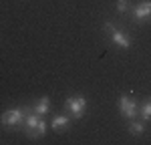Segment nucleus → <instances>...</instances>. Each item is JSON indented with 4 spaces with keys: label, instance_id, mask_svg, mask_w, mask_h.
I'll use <instances>...</instances> for the list:
<instances>
[{
    "label": "nucleus",
    "instance_id": "obj_9",
    "mask_svg": "<svg viewBox=\"0 0 151 145\" xmlns=\"http://www.w3.org/2000/svg\"><path fill=\"white\" fill-rule=\"evenodd\" d=\"M129 133L131 135H143L145 133V123L139 119H131V123H129Z\"/></svg>",
    "mask_w": 151,
    "mask_h": 145
},
{
    "label": "nucleus",
    "instance_id": "obj_10",
    "mask_svg": "<svg viewBox=\"0 0 151 145\" xmlns=\"http://www.w3.org/2000/svg\"><path fill=\"white\" fill-rule=\"evenodd\" d=\"M139 115H141L143 121H151V97L145 101V103L139 105Z\"/></svg>",
    "mask_w": 151,
    "mask_h": 145
},
{
    "label": "nucleus",
    "instance_id": "obj_5",
    "mask_svg": "<svg viewBox=\"0 0 151 145\" xmlns=\"http://www.w3.org/2000/svg\"><path fill=\"white\" fill-rule=\"evenodd\" d=\"M65 109H67V113H69L70 117L81 119L83 115H85V111H87V99L81 97V95L69 97V99L65 101Z\"/></svg>",
    "mask_w": 151,
    "mask_h": 145
},
{
    "label": "nucleus",
    "instance_id": "obj_8",
    "mask_svg": "<svg viewBox=\"0 0 151 145\" xmlns=\"http://www.w3.org/2000/svg\"><path fill=\"white\" fill-rule=\"evenodd\" d=\"M32 111H35L36 115H40V117H45L48 111H50V99L48 97H40L38 101L35 103V107H32Z\"/></svg>",
    "mask_w": 151,
    "mask_h": 145
},
{
    "label": "nucleus",
    "instance_id": "obj_11",
    "mask_svg": "<svg viewBox=\"0 0 151 145\" xmlns=\"http://www.w3.org/2000/svg\"><path fill=\"white\" fill-rule=\"evenodd\" d=\"M117 12H119V14L131 12V2H129V0H117Z\"/></svg>",
    "mask_w": 151,
    "mask_h": 145
},
{
    "label": "nucleus",
    "instance_id": "obj_2",
    "mask_svg": "<svg viewBox=\"0 0 151 145\" xmlns=\"http://www.w3.org/2000/svg\"><path fill=\"white\" fill-rule=\"evenodd\" d=\"M22 131L26 133L30 139H38V137H42V135L48 131V123L42 119L40 115H36L35 111H32V113L26 115V121H24Z\"/></svg>",
    "mask_w": 151,
    "mask_h": 145
},
{
    "label": "nucleus",
    "instance_id": "obj_1",
    "mask_svg": "<svg viewBox=\"0 0 151 145\" xmlns=\"http://www.w3.org/2000/svg\"><path fill=\"white\" fill-rule=\"evenodd\" d=\"M26 115H28V109L26 107H14L8 109L2 113L0 117V123L4 129H22L24 121H26Z\"/></svg>",
    "mask_w": 151,
    "mask_h": 145
},
{
    "label": "nucleus",
    "instance_id": "obj_4",
    "mask_svg": "<svg viewBox=\"0 0 151 145\" xmlns=\"http://www.w3.org/2000/svg\"><path fill=\"white\" fill-rule=\"evenodd\" d=\"M117 107H119V113H121L123 117H127V119H137V115H139V103L129 95L119 97Z\"/></svg>",
    "mask_w": 151,
    "mask_h": 145
},
{
    "label": "nucleus",
    "instance_id": "obj_3",
    "mask_svg": "<svg viewBox=\"0 0 151 145\" xmlns=\"http://www.w3.org/2000/svg\"><path fill=\"white\" fill-rule=\"evenodd\" d=\"M105 32H107L109 40H111L117 48H129L131 47V36L125 34L123 30H119L113 22H105Z\"/></svg>",
    "mask_w": 151,
    "mask_h": 145
},
{
    "label": "nucleus",
    "instance_id": "obj_6",
    "mask_svg": "<svg viewBox=\"0 0 151 145\" xmlns=\"http://www.w3.org/2000/svg\"><path fill=\"white\" fill-rule=\"evenodd\" d=\"M131 16L135 22H145V20H151V0H143L137 6L131 8Z\"/></svg>",
    "mask_w": 151,
    "mask_h": 145
},
{
    "label": "nucleus",
    "instance_id": "obj_7",
    "mask_svg": "<svg viewBox=\"0 0 151 145\" xmlns=\"http://www.w3.org/2000/svg\"><path fill=\"white\" fill-rule=\"evenodd\" d=\"M69 127H70V119L67 115H55L52 121H50V129L55 133H63V131H67Z\"/></svg>",
    "mask_w": 151,
    "mask_h": 145
}]
</instances>
